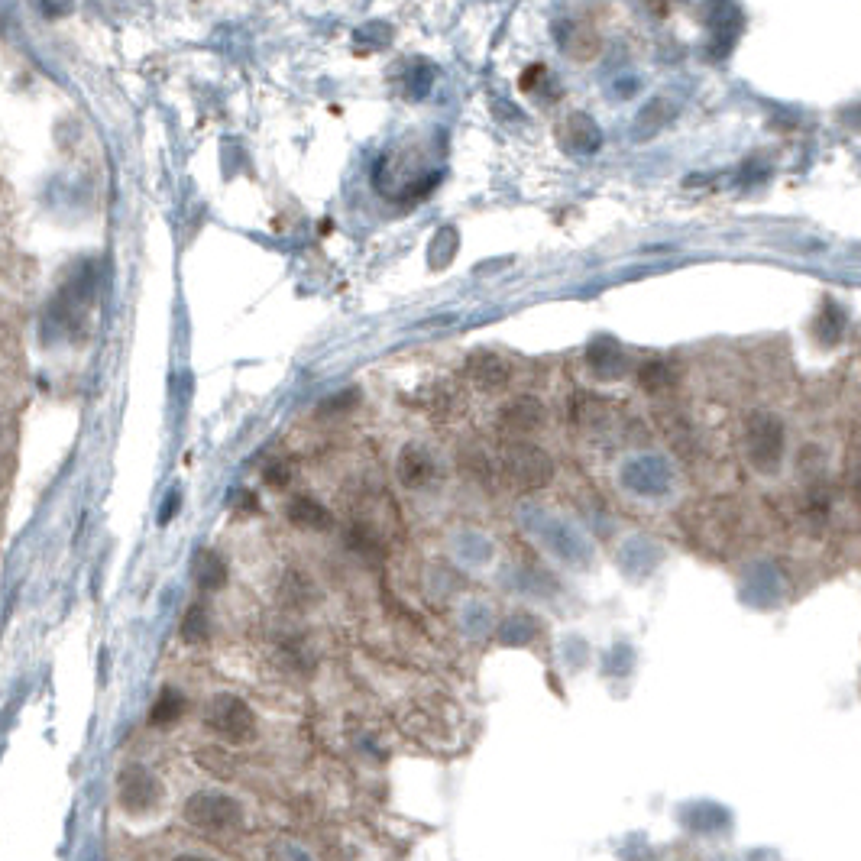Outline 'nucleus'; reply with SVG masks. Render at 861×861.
Here are the masks:
<instances>
[{"instance_id": "4", "label": "nucleus", "mask_w": 861, "mask_h": 861, "mask_svg": "<svg viewBox=\"0 0 861 861\" xmlns=\"http://www.w3.org/2000/svg\"><path fill=\"white\" fill-rule=\"evenodd\" d=\"M745 444H748V457L761 473H774L784 460V447H787V431L784 421L768 412H755L748 418L745 428Z\"/></svg>"}, {"instance_id": "17", "label": "nucleus", "mask_w": 861, "mask_h": 861, "mask_svg": "<svg viewBox=\"0 0 861 861\" xmlns=\"http://www.w3.org/2000/svg\"><path fill=\"white\" fill-rule=\"evenodd\" d=\"M674 379H677L674 369L667 366V363H661V360H651V363H645V366L638 369V386L645 389V392H651V395L671 389Z\"/></svg>"}, {"instance_id": "19", "label": "nucleus", "mask_w": 861, "mask_h": 861, "mask_svg": "<svg viewBox=\"0 0 861 861\" xmlns=\"http://www.w3.org/2000/svg\"><path fill=\"white\" fill-rule=\"evenodd\" d=\"M431 81H434V68L425 65V62H415L412 72L405 75V91L418 101V98H425V94L431 91Z\"/></svg>"}, {"instance_id": "3", "label": "nucleus", "mask_w": 861, "mask_h": 861, "mask_svg": "<svg viewBox=\"0 0 861 861\" xmlns=\"http://www.w3.org/2000/svg\"><path fill=\"white\" fill-rule=\"evenodd\" d=\"M162 800H166V787L146 768V764H127L117 777V803L123 813L130 816H153Z\"/></svg>"}, {"instance_id": "1", "label": "nucleus", "mask_w": 861, "mask_h": 861, "mask_svg": "<svg viewBox=\"0 0 861 861\" xmlns=\"http://www.w3.org/2000/svg\"><path fill=\"white\" fill-rule=\"evenodd\" d=\"M185 823L204 836H237L243 829V806L221 790H198L185 800Z\"/></svg>"}, {"instance_id": "13", "label": "nucleus", "mask_w": 861, "mask_h": 861, "mask_svg": "<svg viewBox=\"0 0 861 861\" xmlns=\"http://www.w3.org/2000/svg\"><path fill=\"white\" fill-rule=\"evenodd\" d=\"M813 334H816L819 344H826V347L839 344L842 334H845V308L839 302H832V298H826L823 308H819V314H816V321H813Z\"/></svg>"}, {"instance_id": "20", "label": "nucleus", "mask_w": 861, "mask_h": 861, "mask_svg": "<svg viewBox=\"0 0 861 861\" xmlns=\"http://www.w3.org/2000/svg\"><path fill=\"white\" fill-rule=\"evenodd\" d=\"M263 480H266V486H272V489L289 486V480H292V463H289V460H276V463H269V467L263 470Z\"/></svg>"}, {"instance_id": "6", "label": "nucleus", "mask_w": 861, "mask_h": 861, "mask_svg": "<svg viewBox=\"0 0 861 861\" xmlns=\"http://www.w3.org/2000/svg\"><path fill=\"white\" fill-rule=\"evenodd\" d=\"M554 39L564 56L580 59V62L596 59V52H599V33L583 20H560L554 26Z\"/></svg>"}, {"instance_id": "7", "label": "nucleus", "mask_w": 861, "mask_h": 861, "mask_svg": "<svg viewBox=\"0 0 861 861\" xmlns=\"http://www.w3.org/2000/svg\"><path fill=\"white\" fill-rule=\"evenodd\" d=\"M586 366L596 379H619L628 369V357L619 347V340L612 337H596L590 350H586Z\"/></svg>"}, {"instance_id": "9", "label": "nucleus", "mask_w": 861, "mask_h": 861, "mask_svg": "<svg viewBox=\"0 0 861 861\" xmlns=\"http://www.w3.org/2000/svg\"><path fill=\"white\" fill-rule=\"evenodd\" d=\"M499 425L509 431V434H531L538 431L544 425V405L538 399H528V395H522V399H515L502 408L499 415Z\"/></svg>"}, {"instance_id": "15", "label": "nucleus", "mask_w": 861, "mask_h": 861, "mask_svg": "<svg viewBox=\"0 0 861 861\" xmlns=\"http://www.w3.org/2000/svg\"><path fill=\"white\" fill-rule=\"evenodd\" d=\"M671 117H674V104L654 98V101H648L645 107H641V114L635 120V130L641 136H651L654 130H661L664 123H671Z\"/></svg>"}, {"instance_id": "8", "label": "nucleus", "mask_w": 861, "mask_h": 861, "mask_svg": "<svg viewBox=\"0 0 861 861\" xmlns=\"http://www.w3.org/2000/svg\"><path fill=\"white\" fill-rule=\"evenodd\" d=\"M467 376L480 386L483 392H499L509 386V363H505L499 353H473L467 360Z\"/></svg>"}, {"instance_id": "16", "label": "nucleus", "mask_w": 861, "mask_h": 861, "mask_svg": "<svg viewBox=\"0 0 861 861\" xmlns=\"http://www.w3.org/2000/svg\"><path fill=\"white\" fill-rule=\"evenodd\" d=\"M211 638V615H208V606L195 603L182 619V641H188V645H201V641Z\"/></svg>"}, {"instance_id": "22", "label": "nucleus", "mask_w": 861, "mask_h": 861, "mask_svg": "<svg viewBox=\"0 0 861 861\" xmlns=\"http://www.w3.org/2000/svg\"><path fill=\"white\" fill-rule=\"evenodd\" d=\"M36 7L46 17H65V13H72V0H36Z\"/></svg>"}, {"instance_id": "2", "label": "nucleus", "mask_w": 861, "mask_h": 861, "mask_svg": "<svg viewBox=\"0 0 861 861\" xmlns=\"http://www.w3.org/2000/svg\"><path fill=\"white\" fill-rule=\"evenodd\" d=\"M204 726H208L217 738H224V742L243 745L256 735V716H253L250 703L240 700V696L217 693L208 700V706H204Z\"/></svg>"}, {"instance_id": "10", "label": "nucleus", "mask_w": 861, "mask_h": 861, "mask_svg": "<svg viewBox=\"0 0 861 861\" xmlns=\"http://www.w3.org/2000/svg\"><path fill=\"white\" fill-rule=\"evenodd\" d=\"M285 518H289V522L295 528H302V531H327V528H334L331 509L321 505L318 499H311V496H295L289 505H285Z\"/></svg>"}, {"instance_id": "11", "label": "nucleus", "mask_w": 861, "mask_h": 861, "mask_svg": "<svg viewBox=\"0 0 861 861\" xmlns=\"http://www.w3.org/2000/svg\"><path fill=\"white\" fill-rule=\"evenodd\" d=\"M191 577H195L198 590L204 593H214V590H224L227 586V560L217 554V551H198L195 564H191Z\"/></svg>"}, {"instance_id": "12", "label": "nucleus", "mask_w": 861, "mask_h": 861, "mask_svg": "<svg viewBox=\"0 0 861 861\" xmlns=\"http://www.w3.org/2000/svg\"><path fill=\"white\" fill-rule=\"evenodd\" d=\"M399 480H402L405 486H412V489H418V486H425V483L434 480V460H431L428 450H421V447H415V444L402 450V457H399Z\"/></svg>"}, {"instance_id": "21", "label": "nucleus", "mask_w": 861, "mask_h": 861, "mask_svg": "<svg viewBox=\"0 0 861 861\" xmlns=\"http://www.w3.org/2000/svg\"><path fill=\"white\" fill-rule=\"evenodd\" d=\"M357 389H350V392H337V395H331V402H324L318 412L321 415H331V412H344V408H353L357 405Z\"/></svg>"}, {"instance_id": "14", "label": "nucleus", "mask_w": 861, "mask_h": 861, "mask_svg": "<svg viewBox=\"0 0 861 861\" xmlns=\"http://www.w3.org/2000/svg\"><path fill=\"white\" fill-rule=\"evenodd\" d=\"M185 709H188L185 693L175 690V687H166V690L156 696L153 709H149V726H159V729H162V726H172V722H179V719L185 716Z\"/></svg>"}, {"instance_id": "5", "label": "nucleus", "mask_w": 861, "mask_h": 861, "mask_svg": "<svg viewBox=\"0 0 861 861\" xmlns=\"http://www.w3.org/2000/svg\"><path fill=\"white\" fill-rule=\"evenodd\" d=\"M502 457H505V470H509V476L518 486L538 489L554 476V460L535 444L515 441L502 450Z\"/></svg>"}, {"instance_id": "18", "label": "nucleus", "mask_w": 861, "mask_h": 861, "mask_svg": "<svg viewBox=\"0 0 861 861\" xmlns=\"http://www.w3.org/2000/svg\"><path fill=\"white\" fill-rule=\"evenodd\" d=\"M567 136L573 140V149H580V153H593L599 146V130L586 114H573L567 120Z\"/></svg>"}]
</instances>
